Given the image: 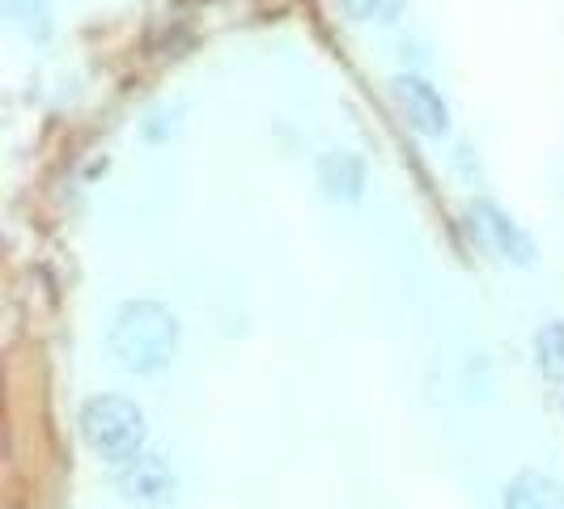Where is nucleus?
<instances>
[{
    "instance_id": "nucleus-6",
    "label": "nucleus",
    "mask_w": 564,
    "mask_h": 509,
    "mask_svg": "<svg viewBox=\"0 0 564 509\" xmlns=\"http://www.w3.org/2000/svg\"><path fill=\"white\" fill-rule=\"evenodd\" d=\"M314 174H318V187L332 204H357L366 196L369 170L361 162V153H352V149H327L318 158Z\"/></svg>"
},
{
    "instance_id": "nucleus-1",
    "label": "nucleus",
    "mask_w": 564,
    "mask_h": 509,
    "mask_svg": "<svg viewBox=\"0 0 564 509\" xmlns=\"http://www.w3.org/2000/svg\"><path fill=\"white\" fill-rule=\"evenodd\" d=\"M107 344H111L115 366L123 369V373L153 378V373L174 366V357L183 348V323H178V314L170 311L166 302L128 297L111 314Z\"/></svg>"
},
{
    "instance_id": "nucleus-9",
    "label": "nucleus",
    "mask_w": 564,
    "mask_h": 509,
    "mask_svg": "<svg viewBox=\"0 0 564 509\" xmlns=\"http://www.w3.org/2000/svg\"><path fill=\"white\" fill-rule=\"evenodd\" d=\"M531 353H535V369L547 382H561L564 387V323H543L531 339Z\"/></svg>"
},
{
    "instance_id": "nucleus-8",
    "label": "nucleus",
    "mask_w": 564,
    "mask_h": 509,
    "mask_svg": "<svg viewBox=\"0 0 564 509\" xmlns=\"http://www.w3.org/2000/svg\"><path fill=\"white\" fill-rule=\"evenodd\" d=\"M9 26L30 43H47L52 39V0H0Z\"/></svg>"
},
{
    "instance_id": "nucleus-10",
    "label": "nucleus",
    "mask_w": 564,
    "mask_h": 509,
    "mask_svg": "<svg viewBox=\"0 0 564 509\" xmlns=\"http://www.w3.org/2000/svg\"><path fill=\"white\" fill-rule=\"evenodd\" d=\"M395 0H336V9L348 22H373V18H387Z\"/></svg>"
},
{
    "instance_id": "nucleus-2",
    "label": "nucleus",
    "mask_w": 564,
    "mask_h": 509,
    "mask_svg": "<svg viewBox=\"0 0 564 509\" xmlns=\"http://www.w3.org/2000/svg\"><path fill=\"white\" fill-rule=\"evenodd\" d=\"M77 433H82L85 451L111 467L132 463L137 454H144L149 442V421L137 399L123 396H89L77 412Z\"/></svg>"
},
{
    "instance_id": "nucleus-3",
    "label": "nucleus",
    "mask_w": 564,
    "mask_h": 509,
    "mask_svg": "<svg viewBox=\"0 0 564 509\" xmlns=\"http://www.w3.org/2000/svg\"><path fill=\"white\" fill-rule=\"evenodd\" d=\"M115 488L128 506H141V509H166L178 501V472L170 467L162 454H137L132 463L115 467Z\"/></svg>"
},
{
    "instance_id": "nucleus-5",
    "label": "nucleus",
    "mask_w": 564,
    "mask_h": 509,
    "mask_svg": "<svg viewBox=\"0 0 564 509\" xmlns=\"http://www.w3.org/2000/svg\"><path fill=\"white\" fill-rule=\"evenodd\" d=\"M391 98H395L399 115L429 141H442L451 132V102L442 98V89L421 77V73H399L391 77Z\"/></svg>"
},
{
    "instance_id": "nucleus-7",
    "label": "nucleus",
    "mask_w": 564,
    "mask_h": 509,
    "mask_svg": "<svg viewBox=\"0 0 564 509\" xmlns=\"http://www.w3.org/2000/svg\"><path fill=\"white\" fill-rule=\"evenodd\" d=\"M501 509H564V484L552 472L527 467L501 488Z\"/></svg>"
},
{
    "instance_id": "nucleus-4",
    "label": "nucleus",
    "mask_w": 564,
    "mask_h": 509,
    "mask_svg": "<svg viewBox=\"0 0 564 509\" xmlns=\"http://www.w3.org/2000/svg\"><path fill=\"white\" fill-rule=\"evenodd\" d=\"M467 217H471V229L488 251L497 259H506L513 268H531L535 263V238L509 217L497 199H471L467 204Z\"/></svg>"
}]
</instances>
